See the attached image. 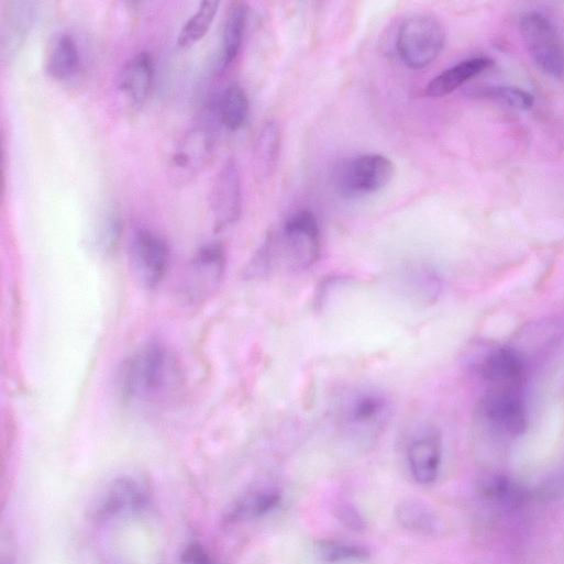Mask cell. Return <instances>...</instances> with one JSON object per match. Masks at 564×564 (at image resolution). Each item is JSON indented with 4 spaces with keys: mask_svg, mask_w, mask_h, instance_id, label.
Returning a JSON list of instances; mask_svg holds the SVG:
<instances>
[{
    "mask_svg": "<svg viewBox=\"0 0 564 564\" xmlns=\"http://www.w3.org/2000/svg\"><path fill=\"white\" fill-rule=\"evenodd\" d=\"M185 375L177 355L166 345L153 342L139 350L121 375L124 398L135 405L159 407L177 398Z\"/></svg>",
    "mask_w": 564,
    "mask_h": 564,
    "instance_id": "6da1fadb",
    "label": "cell"
},
{
    "mask_svg": "<svg viewBox=\"0 0 564 564\" xmlns=\"http://www.w3.org/2000/svg\"><path fill=\"white\" fill-rule=\"evenodd\" d=\"M392 402L387 394L374 387L350 391L341 401V427L353 438L374 439L388 425L392 417Z\"/></svg>",
    "mask_w": 564,
    "mask_h": 564,
    "instance_id": "7a4b0ae2",
    "label": "cell"
},
{
    "mask_svg": "<svg viewBox=\"0 0 564 564\" xmlns=\"http://www.w3.org/2000/svg\"><path fill=\"white\" fill-rule=\"evenodd\" d=\"M444 45V27L430 15L409 18L398 31V55L413 70H422L432 65L443 52Z\"/></svg>",
    "mask_w": 564,
    "mask_h": 564,
    "instance_id": "3957f363",
    "label": "cell"
},
{
    "mask_svg": "<svg viewBox=\"0 0 564 564\" xmlns=\"http://www.w3.org/2000/svg\"><path fill=\"white\" fill-rule=\"evenodd\" d=\"M395 165L386 156L369 154L342 163L334 181L344 199H358L384 190L395 176Z\"/></svg>",
    "mask_w": 564,
    "mask_h": 564,
    "instance_id": "277c9868",
    "label": "cell"
},
{
    "mask_svg": "<svg viewBox=\"0 0 564 564\" xmlns=\"http://www.w3.org/2000/svg\"><path fill=\"white\" fill-rule=\"evenodd\" d=\"M519 32L535 66L552 78H561L564 74V51L550 20L539 12H526L519 19Z\"/></svg>",
    "mask_w": 564,
    "mask_h": 564,
    "instance_id": "5b68a950",
    "label": "cell"
},
{
    "mask_svg": "<svg viewBox=\"0 0 564 564\" xmlns=\"http://www.w3.org/2000/svg\"><path fill=\"white\" fill-rule=\"evenodd\" d=\"M477 414L496 435L517 438L528 427V414L521 390L488 388L482 397Z\"/></svg>",
    "mask_w": 564,
    "mask_h": 564,
    "instance_id": "8992f818",
    "label": "cell"
},
{
    "mask_svg": "<svg viewBox=\"0 0 564 564\" xmlns=\"http://www.w3.org/2000/svg\"><path fill=\"white\" fill-rule=\"evenodd\" d=\"M281 256L292 270L314 266L321 255V232L316 215L302 210L285 223L280 237Z\"/></svg>",
    "mask_w": 564,
    "mask_h": 564,
    "instance_id": "52a82bcc",
    "label": "cell"
},
{
    "mask_svg": "<svg viewBox=\"0 0 564 564\" xmlns=\"http://www.w3.org/2000/svg\"><path fill=\"white\" fill-rule=\"evenodd\" d=\"M215 146L213 130L199 124L187 132L176 147L168 165L169 177L176 186L192 183L209 165Z\"/></svg>",
    "mask_w": 564,
    "mask_h": 564,
    "instance_id": "ba28073f",
    "label": "cell"
},
{
    "mask_svg": "<svg viewBox=\"0 0 564 564\" xmlns=\"http://www.w3.org/2000/svg\"><path fill=\"white\" fill-rule=\"evenodd\" d=\"M130 259L134 276L148 289L165 279L170 265V250L164 237L147 228L137 229L131 240Z\"/></svg>",
    "mask_w": 564,
    "mask_h": 564,
    "instance_id": "9c48e42d",
    "label": "cell"
},
{
    "mask_svg": "<svg viewBox=\"0 0 564 564\" xmlns=\"http://www.w3.org/2000/svg\"><path fill=\"white\" fill-rule=\"evenodd\" d=\"M150 498V488L143 480L134 476H120L98 496L92 517L98 521H106L132 515L144 510Z\"/></svg>",
    "mask_w": 564,
    "mask_h": 564,
    "instance_id": "30bf717a",
    "label": "cell"
},
{
    "mask_svg": "<svg viewBox=\"0 0 564 564\" xmlns=\"http://www.w3.org/2000/svg\"><path fill=\"white\" fill-rule=\"evenodd\" d=\"M226 253L222 244L210 243L195 255L185 278L184 292L191 301H202L222 285L226 272Z\"/></svg>",
    "mask_w": 564,
    "mask_h": 564,
    "instance_id": "8fae6325",
    "label": "cell"
},
{
    "mask_svg": "<svg viewBox=\"0 0 564 564\" xmlns=\"http://www.w3.org/2000/svg\"><path fill=\"white\" fill-rule=\"evenodd\" d=\"M243 208L242 181L239 167L229 159L215 176L211 192V210L217 232L234 225Z\"/></svg>",
    "mask_w": 564,
    "mask_h": 564,
    "instance_id": "7c38bea8",
    "label": "cell"
},
{
    "mask_svg": "<svg viewBox=\"0 0 564 564\" xmlns=\"http://www.w3.org/2000/svg\"><path fill=\"white\" fill-rule=\"evenodd\" d=\"M477 368L489 388L521 390L527 379V362L512 347L504 346L488 352Z\"/></svg>",
    "mask_w": 564,
    "mask_h": 564,
    "instance_id": "4fadbf2b",
    "label": "cell"
},
{
    "mask_svg": "<svg viewBox=\"0 0 564 564\" xmlns=\"http://www.w3.org/2000/svg\"><path fill=\"white\" fill-rule=\"evenodd\" d=\"M155 73V60L148 52L136 54L124 65L118 80V89L132 109L143 108L148 100Z\"/></svg>",
    "mask_w": 564,
    "mask_h": 564,
    "instance_id": "5bb4252c",
    "label": "cell"
},
{
    "mask_svg": "<svg viewBox=\"0 0 564 564\" xmlns=\"http://www.w3.org/2000/svg\"><path fill=\"white\" fill-rule=\"evenodd\" d=\"M412 478L420 485L433 484L442 463V439L438 431H425L414 438L407 451Z\"/></svg>",
    "mask_w": 564,
    "mask_h": 564,
    "instance_id": "9a60e30c",
    "label": "cell"
},
{
    "mask_svg": "<svg viewBox=\"0 0 564 564\" xmlns=\"http://www.w3.org/2000/svg\"><path fill=\"white\" fill-rule=\"evenodd\" d=\"M37 15L35 3H7L2 23L3 59L13 58L25 44Z\"/></svg>",
    "mask_w": 564,
    "mask_h": 564,
    "instance_id": "2e32d148",
    "label": "cell"
},
{
    "mask_svg": "<svg viewBox=\"0 0 564 564\" xmlns=\"http://www.w3.org/2000/svg\"><path fill=\"white\" fill-rule=\"evenodd\" d=\"M280 501L281 494L276 488L267 486L252 488L231 502L224 518L228 522L254 520L274 511Z\"/></svg>",
    "mask_w": 564,
    "mask_h": 564,
    "instance_id": "e0dca14e",
    "label": "cell"
},
{
    "mask_svg": "<svg viewBox=\"0 0 564 564\" xmlns=\"http://www.w3.org/2000/svg\"><path fill=\"white\" fill-rule=\"evenodd\" d=\"M493 64L487 57L464 60L435 77L427 87V96L434 99L446 97L488 70Z\"/></svg>",
    "mask_w": 564,
    "mask_h": 564,
    "instance_id": "ac0fdd59",
    "label": "cell"
},
{
    "mask_svg": "<svg viewBox=\"0 0 564 564\" xmlns=\"http://www.w3.org/2000/svg\"><path fill=\"white\" fill-rule=\"evenodd\" d=\"M248 21V5L245 2H233L228 9L220 55V68L228 69L239 57Z\"/></svg>",
    "mask_w": 564,
    "mask_h": 564,
    "instance_id": "d6986e66",
    "label": "cell"
},
{
    "mask_svg": "<svg viewBox=\"0 0 564 564\" xmlns=\"http://www.w3.org/2000/svg\"><path fill=\"white\" fill-rule=\"evenodd\" d=\"M80 65V49L75 37L66 33L56 37L46 63L48 75L58 81H69L78 74Z\"/></svg>",
    "mask_w": 564,
    "mask_h": 564,
    "instance_id": "ffe728a7",
    "label": "cell"
},
{
    "mask_svg": "<svg viewBox=\"0 0 564 564\" xmlns=\"http://www.w3.org/2000/svg\"><path fill=\"white\" fill-rule=\"evenodd\" d=\"M219 122L229 131L242 130L250 117V100L245 90L237 84L230 85L218 103Z\"/></svg>",
    "mask_w": 564,
    "mask_h": 564,
    "instance_id": "44dd1931",
    "label": "cell"
},
{
    "mask_svg": "<svg viewBox=\"0 0 564 564\" xmlns=\"http://www.w3.org/2000/svg\"><path fill=\"white\" fill-rule=\"evenodd\" d=\"M402 527L416 533L430 535L439 530V519L434 510L419 499H407L396 510Z\"/></svg>",
    "mask_w": 564,
    "mask_h": 564,
    "instance_id": "7402d4cb",
    "label": "cell"
},
{
    "mask_svg": "<svg viewBox=\"0 0 564 564\" xmlns=\"http://www.w3.org/2000/svg\"><path fill=\"white\" fill-rule=\"evenodd\" d=\"M314 549L319 560L328 564L364 562L371 557V551L365 545L342 540H320Z\"/></svg>",
    "mask_w": 564,
    "mask_h": 564,
    "instance_id": "603a6c76",
    "label": "cell"
},
{
    "mask_svg": "<svg viewBox=\"0 0 564 564\" xmlns=\"http://www.w3.org/2000/svg\"><path fill=\"white\" fill-rule=\"evenodd\" d=\"M281 144L279 126L268 122L259 133L255 147V167L259 177H268L275 169Z\"/></svg>",
    "mask_w": 564,
    "mask_h": 564,
    "instance_id": "cb8c5ba5",
    "label": "cell"
},
{
    "mask_svg": "<svg viewBox=\"0 0 564 564\" xmlns=\"http://www.w3.org/2000/svg\"><path fill=\"white\" fill-rule=\"evenodd\" d=\"M468 97L495 101L509 108L528 111L533 107L534 98L529 92L507 86H477L466 91Z\"/></svg>",
    "mask_w": 564,
    "mask_h": 564,
    "instance_id": "d4e9b609",
    "label": "cell"
},
{
    "mask_svg": "<svg viewBox=\"0 0 564 564\" xmlns=\"http://www.w3.org/2000/svg\"><path fill=\"white\" fill-rule=\"evenodd\" d=\"M220 3L214 0L201 2L197 12L183 26L178 45L188 48L206 37L218 14Z\"/></svg>",
    "mask_w": 564,
    "mask_h": 564,
    "instance_id": "484cf974",
    "label": "cell"
},
{
    "mask_svg": "<svg viewBox=\"0 0 564 564\" xmlns=\"http://www.w3.org/2000/svg\"><path fill=\"white\" fill-rule=\"evenodd\" d=\"M480 488L488 499L508 507L519 506L527 496L523 487L504 476L486 478L482 483Z\"/></svg>",
    "mask_w": 564,
    "mask_h": 564,
    "instance_id": "4316f807",
    "label": "cell"
},
{
    "mask_svg": "<svg viewBox=\"0 0 564 564\" xmlns=\"http://www.w3.org/2000/svg\"><path fill=\"white\" fill-rule=\"evenodd\" d=\"M123 233V219L117 207H111L102 217L95 234V242L103 253H110L119 245Z\"/></svg>",
    "mask_w": 564,
    "mask_h": 564,
    "instance_id": "83f0119b",
    "label": "cell"
},
{
    "mask_svg": "<svg viewBox=\"0 0 564 564\" xmlns=\"http://www.w3.org/2000/svg\"><path fill=\"white\" fill-rule=\"evenodd\" d=\"M336 517L347 529L364 531L366 521L355 506L350 502H341L335 509Z\"/></svg>",
    "mask_w": 564,
    "mask_h": 564,
    "instance_id": "f1b7e54d",
    "label": "cell"
},
{
    "mask_svg": "<svg viewBox=\"0 0 564 564\" xmlns=\"http://www.w3.org/2000/svg\"><path fill=\"white\" fill-rule=\"evenodd\" d=\"M180 564H219L211 553L200 543H189L180 554Z\"/></svg>",
    "mask_w": 564,
    "mask_h": 564,
    "instance_id": "f546056e",
    "label": "cell"
}]
</instances>
